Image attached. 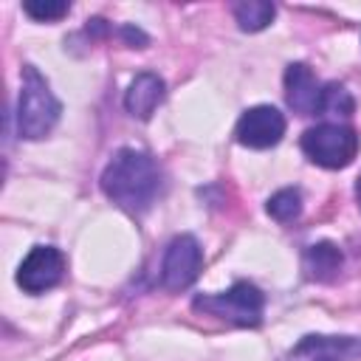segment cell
I'll list each match as a JSON object with an SVG mask.
<instances>
[{"instance_id": "9a60e30c", "label": "cell", "mask_w": 361, "mask_h": 361, "mask_svg": "<svg viewBox=\"0 0 361 361\" xmlns=\"http://www.w3.org/2000/svg\"><path fill=\"white\" fill-rule=\"evenodd\" d=\"M23 11L39 23H51V20H62L71 11V6L62 0H28L23 3Z\"/></svg>"}, {"instance_id": "7c38bea8", "label": "cell", "mask_w": 361, "mask_h": 361, "mask_svg": "<svg viewBox=\"0 0 361 361\" xmlns=\"http://www.w3.org/2000/svg\"><path fill=\"white\" fill-rule=\"evenodd\" d=\"M231 11H234L237 25L243 31H251V34L268 28L271 20H274V14H276L274 3H268V0H243V3H234Z\"/></svg>"}, {"instance_id": "30bf717a", "label": "cell", "mask_w": 361, "mask_h": 361, "mask_svg": "<svg viewBox=\"0 0 361 361\" xmlns=\"http://www.w3.org/2000/svg\"><path fill=\"white\" fill-rule=\"evenodd\" d=\"M164 93H166L164 79H161L158 73H152V71H144V73H138V76L127 85L124 107H127L130 116L147 121V118L155 113V107L164 102Z\"/></svg>"}, {"instance_id": "8992f818", "label": "cell", "mask_w": 361, "mask_h": 361, "mask_svg": "<svg viewBox=\"0 0 361 361\" xmlns=\"http://www.w3.org/2000/svg\"><path fill=\"white\" fill-rule=\"evenodd\" d=\"M62 276H65V254L54 245H34L17 268V285L31 296L56 288Z\"/></svg>"}, {"instance_id": "7a4b0ae2", "label": "cell", "mask_w": 361, "mask_h": 361, "mask_svg": "<svg viewBox=\"0 0 361 361\" xmlns=\"http://www.w3.org/2000/svg\"><path fill=\"white\" fill-rule=\"evenodd\" d=\"M62 104L54 96L48 79L34 68H23V85H20V99H17V133L28 141L45 138L54 124L59 121Z\"/></svg>"}, {"instance_id": "277c9868", "label": "cell", "mask_w": 361, "mask_h": 361, "mask_svg": "<svg viewBox=\"0 0 361 361\" xmlns=\"http://www.w3.org/2000/svg\"><path fill=\"white\" fill-rule=\"evenodd\" d=\"M361 138L353 127L338 121H324L316 127H307L302 133V152L324 169H344L358 155Z\"/></svg>"}, {"instance_id": "5bb4252c", "label": "cell", "mask_w": 361, "mask_h": 361, "mask_svg": "<svg viewBox=\"0 0 361 361\" xmlns=\"http://www.w3.org/2000/svg\"><path fill=\"white\" fill-rule=\"evenodd\" d=\"M353 96L344 85L338 82H327L324 85V96H322V113H336V116H350L353 113Z\"/></svg>"}, {"instance_id": "9c48e42d", "label": "cell", "mask_w": 361, "mask_h": 361, "mask_svg": "<svg viewBox=\"0 0 361 361\" xmlns=\"http://www.w3.org/2000/svg\"><path fill=\"white\" fill-rule=\"evenodd\" d=\"M322 96L324 85L313 76V71L305 62H290L285 68V102L299 116H316L322 113Z\"/></svg>"}, {"instance_id": "8fae6325", "label": "cell", "mask_w": 361, "mask_h": 361, "mask_svg": "<svg viewBox=\"0 0 361 361\" xmlns=\"http://www.w3.org/2000/svg\"><path fill=\"white\" fill-rule=\"evenodd\" d=\"M341 262H344V257H341L338 245L330 243V240L313 243L302 254V271L313 282H330V279H336V274L341 271Z\"/></svg>"}, {"instance_id": "6da1fadb", "label": "cell", "mask_w": 361, "mask_h": 361, "mask_svg": "<svg viewBox=\"0 0 361 361\" xmlns=\"http://www.w3.org/2000/svg\"><path fill=\"white\" fill-rule=\"evenodd\" d=\"M102 192L130 214L147 212L164 186L158 161L135 147H121L102 172Z\"/></svg>"}, {"instance_id": "ba28073f", "label": "cell", "mask_w": 361, "mask_h": 361, "mask_svg": "<svg viewBox=\"0 0 361 361\" xmlns=\"http://www.w3.org/2000/svg\"><path fill=\"white\" fill-rule=\"evenodd\" d=\"M282 135H285V116L271 104L248 107L237 118V127H234V138L251 149L276 147L282 141Z\"/></svg>"}, {"instance_id": "5b68a950", "label": "cell", "mask_w": 361, "mask_h": 361, "mask_svg": "<svg viewBox=\"0 0 361 361\" xmlns=\"http://www.w3.org/2000/svg\"><path fill=\"white\" fill-rule=\"evenodd\" d=\"M203 268V251L200 243L192 234H178L166 251H164V262H161V288L164 290H183L189 288Z\"/></svg>"}, {"instance_id": "2e32d148", "label": "cell", "mask_w": 361, "mask_h": 361, "mask_svg": "<svg viewBox=\"0 0 361 361\" xmlns=\"http://www.w3.org/2000/svg\"><path fill=\"white\" fill-rule=\"evenodd\" d=\"M355 200H358V209H361V175H358V180H355Z\"/></svg>"}, {"instance_id": "52a82bcc", "label": "cell", "mask_w": 361, "mask_h": 361, "mask_svg": "<svg viewBox=\"0 0 361 361\" xmlns=\"http://www.w3.org/2000/svg\"><path fill=\"white\" fill-rule=\"evenodd\" d=\"M279 361H361V336H322L299 338Z\"/></svg>"}, {"instance_id": "4fadbf2b", "label": "cell", "mask_w": 361, "mask_h": 361, "mask_svg": "<svg viewBox=\"0 0 361 361\" xmlns=\"http://www.w3.org/2000/svg\"><path fill=\"white\" fill-rule=\"evenodd\" d=\"M265 212L276 220V223H293L302 214V192L293 186H285L279 192H274L265 203Z\"/></svg>"}, {"instance_id": "3957f363", "label": "cell", "mask_w": 361, "mask_h": 361, "mask_svg": "<svg viewBox=\"0 0 361 361\" xmlns=\"http://www.w3.org/2000/svg\"><path fill=\"white\" fill-rule=\"evenodd\" d=\"M197 313L223 319L237 327H257L265 313V296L254 282H234L223 293H200L192 299Z\"/></svg>"}]
</instances>
